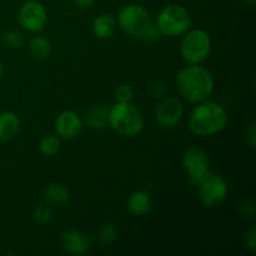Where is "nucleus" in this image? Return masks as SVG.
Returning a JSON list of instances; mask_svg holds the SVG:
<instances>
[{"label": "nucleus", "mask_w": 256, "mask_h": 256, "mask_svg": "<svg viewBox=\"0 0 256 256\" xmlns=\"http://www.w3.org/2000/svg\"><path fill=\"white\" fill-rule=\"evenodd\" d=\"M175 85L180 96L189 102H202L208 100L214 92L212 74L200 64H189L178 72Z\"/></svg>", "instance_id": "1"}, {"label": "nucleus", "mask_w": 256, "mask_h": 256, "mask_svg": "<svg viewBox=\"0 0 256 256\" xmlns=\"http://www.w3.org/2000/svg\"><path fill=\"white\" fill-rule=\"evenodd\" d=\"M228 124L226 110L219 102L204 100L198 102L189 115V128L195 135L212 136L218 134Z\"/></svg>", "instance_id": "2"}, {"label": "nucleus", "mask_w": 256, "mask_h": 256, "mask_svg": "<svg viewBox=\"0 0 256 256\" xmlns=\"http://www.w3.org/2000/svg\"><path fill=\"white\" fill-rule=\"evenodd\" d=\"M109 126L119 135L132 138L144 129V119L132 102H116L109 109Z\"/></svg>", "instance_id": "3"}, {"label": "nucleus", "mask_w": 256, "mask_h": 256, "mask_svg": "<svg viewBox=\"0 0 256 256\" xmlns=\"http://www.w3.org/2000/svg\"><path fill=\"white\" fill-rule=\"evenodd\" d=\"M160 34L174 38L184 35L192 26V16L186 8L179 4H170L160 10L156 16V25Z\"/></svg>", "instance_id": "4"}, {"label": "nucleus", "mask_w": 256, "mask_h": 256, "mask_svg": "<svg viewBox=\"0 0 256 256\" xmlns=\"http://www.w3.org/2000/svg\"><path fill=\"white\" fill-rule=\"evenodd\" d=\"M212 52V39L202 29L185 32L180 44V54L188 64H202Z\"/></svg>", "instance_id": "5"}, {"label": "nucleus", "mask_w": 256, "mask_h": 256, "mask_svg": "<svg viewBox=\"0 0 256 256\" xmlns=\"http://www.w3.org/2000/svg\"><path fill=\"white\" fill-rule=\"evenodd\" d=\"M118 25L129 36L142 38L152 25V18L142 5L130 4L120 10L118 15Z\"/></svg>", "instance_id": "6"}, {"label": "nucleus", "mask_w": 256, "mask_h": 256, "mask_svg": "<svg viewBox=\"0 0 256 256\" xmlns=\"http://www.w3.org/2000/svg\"><path fill=\"white\" fill-rule=\"evenodd\" d=\"M182 164L186 172L189 182L194 186H199L212 172H210V160L204 150L196 146H190L182 155Z\"/></svg>", "instance_id": "7"}, {"label": "nucleus", "mask_w": 256, "mask_h": 256, "mask_svg": "<svg viewBox=\"0 0 256 256\" xmlns=\"http://www.w3.org/2000/svg\"><path fill=\"white\" fill-rule=\"evenodd\" d=\"M228 192L226 180L220 175L210 174L199 185L200 202L206 208H216L226 200Z\"/></svg>", "instance_id": "8"}, {"label": "nucleus", "mask_w": 256, "mask_h": 256, "mask_svg": "<svg viewBox=\"0 0 256 256\" xmlns=\"http://www.w3.org/2000/svg\"><path fill=\"white\" fill-rule=\"evenodd\" d=\"M18 22L24 30L29 32H39L48 22V12L44 5L35 0H29L20 6Z\"/></svg>", "instance_id": "9"}, {"label": "nucleus", "mask_w": 256, "mask_h": 256, "mask_svg": "<svg viewBox=\"0 0 256 256\" xmlns=\"http://www.w3.org/2000/svg\"><path fill=\"white\" fill-rule=\"evenodd\" d=\"M182 115H184V106L178 96L164 98L155 109L156 122L162 128L168 129L176 126L182 122Z\"/></svg>", "instance_id": "10"}, {"label": "nucleus", "mask_w": 256, "mask_h": 256, "mask_svg": "<svg viewBox=\"0 0 256 256\" xmlns=\"http://www.w3.org/2000/svg\"><path fill=\"white\" fill-rule=\"evenodd\" d=\"M55 130L58 136L65 140H72L82 130V120L72 110H64L55 119Z\"/></svg>", "instance_id": "11"}, {"label": "nucleus", "mask_w": 256, "mask_h": 256, "mask_svg": "<svg viewBox=\"0 0 256 256\" xmlns=\"http://www.w3.org/2000/svg\"><path fill=\"white\" fill-rule=\"evenodd\" d=\"M90 238L80 230L70 229L62 234V248L70 255H82L90 249Z\"/></svg>", "instance_id": "12"}, {"label": "nucleus", "mask_w": 256, "mask_h": 256, "mask_svg": "<svg viewBox=\"0 0 256 256\" xmlns=\"http://www.w3.org/2000/svg\"><path fill=\"white\" fill-rule=\"evenodd\" d=\"M128 210L134 216H144L152 206V199L149 192L144 190H136L128 199Z\"/></svg>", "instance_id": "13"}, {"label": "nucleus", "mask_w": 256, "mask_h": 256, "mask_svg": "<svg viewBox=\"0 0 256 256\" xmlns=\"http://www.w3.org/2000/svg\"><path fill=\"white\" fill-rule=\"evenodd\" d=\"M115 29H116V20H115L114 15L109 14V12H104L100 14L94 19L92 24V32L94 36L98 39H109L114 35Z\"/></svg>", "instance_id": "14"}, {"label": "nucleus", "mask_w": 256, "mask_h": 256, "mask_svg": "<svg viewBox=\"0 0 256 256\" xmlns=\"http://www.w3.org/2000/svg\"><path fill=\"white\" fill-rule=\"evenodd\" d=\"M20 130V119L15 112H0V140L9 142L14 139Z\"/></svg>", "instance_id": "15"}, {"label": "nucleus", "mask_w": 256, "mask_h": 256, "mask_svg": "<svg viewBox=\"0 0 256 256\" xmlns=\"http://www.w3.org/2000/svg\"><path fill=\"white\" fill-rule=\"evenodd\" d=\"M85 122L90 129H105L109 125V109L102 104L94 105L85 112Z\"/></svg>", "instance_id": "16"}, {"label": "nucleus", "mask_w": 256, "mask_h": 256, "mask_svg": "<svg viewBox=\"0 0 256 256\" xmlns=\"http://www.w3.org/2000/svg\"><path fill=\"white\" fill-rule=\"evenodd\" d=\"M30 56L36 60H45L52 54V42L42 35L32 38L28 44Z\"/></svg>", "instance_id": "17"}, {"label": "nucleus", "mask_w": 256, "mask_h": 256, "mask_svg": "<svg viewBox=\"0 0 256 256\" xmlns=\"http://www.w3.org/2000/svg\"><path fill=\"white\" fill-rule=\"evenodd\" d=\"M44 199L49 205H64L69 202L70 192L66 188L60 184H52L44 192Z\"/></svg>", "instance_id": "18"}, {"label": "nucleus", "mask_w": 256, "mask_h": 256, "mask_svg": "<svg viewBox=\"0 0 256 256\" xmlns=\"http://www.w3.org/2000/svg\"><path fill=\"white\" fill-rule=\"evenodd\" d=\"M39 149L45 156H54L60 150V139L56 135L49 134L44 136L40 142Z\"/></svg>", "instance_id": "19"}, {"label": "nucleus", "mask_w": 256, "mask_h": 256, "mask_svg": "<svg viewBox=\"0 0 256 256\" xmlns=\"http://www.w3.org/2000/svg\"><path fill=\"white\" fill-rule=\"evenodd\" d=\"M118 238V228L114 224H104L99 229V239L102 244L112 242Z\"/></svg>", "instance_id": "20"}, {"label": "nucleus", "mask_w": 256, "mask_h": 256, "mask_svg": "<svg viewBox=\"0 0 256 256\" xmlns=\"http://www.w3.org/2000/svg\"><path fill=\"white\" fill-rule=\"evenodd\" d=\"M2 42L10 49H18V48H20L22 45L24 39H22V32H18V30H8L2 35Z\"/></svg>", "instance_id": "21"}, {"label": "nucleus", "mask_w": 256, "mask_h": 256, "mask_svg": "<svg viewBox=\"0 0 256 256\" xmlns=\"http://www.w3.org/2000/svg\"><path fill=\"white\" fill-rule=\"evenodd\" d=\"M114 96L116 102H132V99H134V90L130 85L122 84L116 86Z\"/></svg>", "instance_id": "22"}, {"label": "nucleus", "mask_w": 256, "mask_h": 256, "mask_svg": "<svg viewBox=\"0 0 256 256\" xmlns=\"http://www.w3.org/2000/svg\"><path fill=\"white\" fill-rule=\"evenodd\" d=\"M32 218L39 224H46L52 219V210L46 205H39L32 212Z\"/></svg>", "instance_id": "23"}, {"label": "nucleus", "mask_w": 256, "mask_h": 256, "mask_svg": "<svg viewBox=\"0 0 256 256\" xmlns=\"http://www.w3.org/2000/svg\"><path fill=\"white\" fill-rule=\"evenodd\" d=\"M245 245L250 252H256V228L252 226L245 235Z\"/></svg>", "instance_id": "24"}, {"label": "nucleus", "mask_w": 256, "mask_h": 256, "mask_svg": "<svg viewBox=\"0 0 256 256\" xmlns=\"http://www.w3.org/2000/svg\"><path fill=\"white\" fill-rule=\"evenodd\" d=\"M239 209L240 212H242L245 218H250V219H254L255 218V206L252 202H249V200L242 202V204L239 205Z\"/></svg>", "instance_id": "25"}, {"label": "nucleus", "mask_w": 256, "mask_h": 256, "mask_svg": "<svg viewBox=\"0 0 256 256\" xmlns=\"http://www.w3.org/2000/svg\"><path fill=\"white\" fill-rule=\"evenodd\" d=\"M255 124L254 122H252V124L248 126V129L245 130V142H246V144L249 145L252 149H254L255 148V144H256V136H255Z\"/></svg>", "instance_id": "26"}, {"label": "nucleus", "mask_w": 256, "mask_h": 256, "mask_svg": "<svg viewBox=\"0 0 256 256\" xmlns=\"http://www.w3.org/2000/svg\"><path fill=\"white\" fill-rule=\"evenodd\" d=\"M159 35H160V32L158 30V28L155 26V25H150L149 29L146 30V32H144V35H142L140 39L145 40V42H155V40L159 39Z\"/></svg>", "instance_id": "27"}, {"label": "nucleus", "mask_w": 256, "mask_h": 256, "mask_svg": "<svg viewBox=\"0 0 256 256\" xmlns=\"http://www.w3.org/2000/svg\"><path fill=\"white\" fill-rule=\"evenodd\" d=\"M74 2L80 9H89V8L94 5L95 0H74Z\"/></svg>", "instance_id": "28"}, {"label": "nucleus", "mask_w": 256, "mask_h": 256, "mask_svg": "<svg viewBox=\"0 0 256 256\" xmlns=\"http://www.w3.org/2000/svg\"><path fill=\"white\" fill-rule=\"evenodd\" d=\"M2 72H4V66H2V60H0V80H2Z\"/></svg>", "instance_id": "29"}, {"label": "nucleus", "mask_w": 256, "mask_h": 256, "mask_svg": "<svg viewBox=\"0 0 256 256\" xmlns=\"http://www.w3.org/2000/svg\"><path fill=\"white\" fill-rule=\"evenodd\" d=\"M245 2H246L248 4L252 5V4H255V2H256V0H245Z\"/></svg>", "instance_id": "30"}, {"label": "nucleus", "mask_w": 256, "mask_h": 256, "mask_svg": "<svg viewBox=\"0 0 256 256\" xmlns=\"http://www.w3.org/2000/svg\"><path fill=\"white\" fill-rule=\"evenodd\" d=\"M0 40H2V38H0Z\"/></svg>", "instance_id": "31"}]
</instances>
